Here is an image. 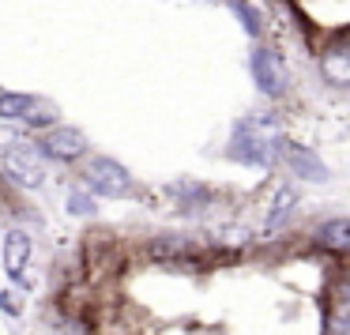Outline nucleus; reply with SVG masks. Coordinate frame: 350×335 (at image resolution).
<instances>
[{"label": "nucleus", "mask_w": 350, "mask_h": 335, "mask_svg": "<svg viewBox=\"0 0 350 335\" xmlns=\"http://www.w3.org/2000/svg\"><path fill=\"white\" fill-rule=\"evenodd\" d=\"M83 189L94 192V196H106V200H121L136 192V177L124 162L109 159V155H87L83 159Z\"/></svg>", "instance_id": "obj_1"}, {"label": "nucleus", "mask_w": 350, "mask_h": 335, "mask_svg": "<svg viewBox=\"0 0 350 335\" xmlns=\"http://www.w3.org/2000/svg\"><path fill=\"white\" fill-rule=\"evenodd\" d=\"M249 72H252V83L264 98L279 102L282 94L290 91V68L282 61V53L275 46H252L249 53Z\"/></svg>", "instance_id": "obj_2"}, {"label": "nucleus", "mask_w": 350, "mask_h": 335, "mask_svg": "<svg viewBox=\"0 0 350 335\" xmlns=\"http://www.w3.org/2000/svg\"><path fill=\"white\" fill-rule=\"evenodd\" d=\"M31 144H34V151H38L42 159L61 162V166L83 162L87 155H91V139H87L79 129H72V124H53V129H46L38 139H31Z\"/></svg>", "instance_id": "obj_3"}, {"label": "nucleus", "mask_w": 350, "mask_h": 335, "mask_svg": "<svg viewBox=\"0 0 350 335\" xmlns=\"http://www.w3.org/2000/svg\"><path fill=\"white\" fill-rule=\"evenodd\" d=\"M0 170L19 189H42L46 185V162H42V155L31 144H16L8 151H0Z\"/></svg>", "instance_id": "obj_4"}, {"label": "nucleus", "mask_w": 350, "mask_h": 335, "mask_svg": "<svg viewBox=\"0 0 350 335\" xmlns=\"http://www.w3.org/2000/svg\"><path fill=\"white\" fill-rule=\"evenodd\" d=\"M0 260H4V271L16 286H31V264H34V241L27 230H8L4 237V249H0Z\"/></svg>", "instance_id": "obj_5"}, {"label": "nucleus", "mask_w": 350, "mask_h": 335, "mask_svg": "<svg viewBox=\"0 0 350 335\" xmlns=\"http://www.w3.org/2000/svg\"><path fill=\"white\" fill-rule=\"evenodd\" d=\"M312 245L327 256H350V219L347 215H332V219L312 226Z\"/></svg>", "instance_id": "obj_6"}, {"label": "nucleus", "mask_w": 350, "mask_h": 335, "mask_svg": "<svg viewBox=\"0 0 350 335\" xmlns=\"http://www.w3.org/2000/svg\"><path fill=\"white\" fill-rule=\"evenodd\" d=\"M282 162H286V166L294 170V174L301 177V181H309V185H324V181H327V166H324V159H320L317 151H309V147H301V144H290V139H286Z\"/></svg>", "instance_id": "obj_7"}, {"label": "nucleus", "mask_w": 350, "mask_h": 335, "mask_svg": "<svg viewBox=\"0 0 350 335\" xmlns=\"http://www.w3.org/2000/svg\"><path fill=\"white\" fill-rule=\"evenodd\" d=\"M192 252V237L189 234H154L147 241V256L154 264H181Z\"/></svg>", "instance_id": "obj_8"}, {"label": "nucleus", "mask_w": 350, "mask_h": 335, "mask_svg": "<svg viewBox=\"0 0 350 335\" xmlns=\"http://www.w3.org/2000/svg\"><path fill=\"white\" fill-rule=\"evenodd\" d=\"M320 72H324L327 83L335 87H350V49L327 42V49L320 53Z\"/></svg>", "instance_id": "obj_9"}, {"label": "nucleus", "mask_w": 350, "mask_h": 335, "mask_svg": "<svg viewBox=\"0 0 350 335\" xmlns=\"http://www.w3.org/2000/svg\"><path fill=\"white\" fill-rule=\"evenodd\" d=\"M297 204H301V196H297L294 185H279V189L271 192V207H267V230L286 226V222L294 219Z\"/></svg>", "instance_id": "obj_10"}, {"label": "nucleus", "mask_w": 350, "mask_h": 335, "mask_svg": "<svg viewBox=\"0 0 350 335\" xmlns=\"http://www.w3.org/2000/svg\"><path fill=\"white\" fill-rule=\"evenodd\" d=\"M34 109H42V98H38V94L0 91V121H27Z\"/></svg>", "instance_id": "obj_11"}, {"label": "nucleus", "mask_w": 350, "mask_h": 335, "mask_svg": "<svg viewBox=\"0 0 350 335\" xmlns=\"http://www.w3.org/2000/svg\"><path fill=\"white\" fill-rule=\"evenodd\" d=\"M170 196L177 200L181 211H200L204 204H211V189L200 181H170Z\"/></svg>", "instance_id": "obj_12"}, {"label": "nucleus", "mask_w": 350, "mask_h": 335, "mask_svg": "<svg viewBox=\"0 0 350 335\" xmlns=\"http://www.w3.org/2000/svg\"><path fill=\"white\" fill-rule=\"evenodd\" d=\"M226 4H230V12L245 23V34H249V38H260V34H264V16L252 8L249 0H226Z\"/></svg>", "instance_id": "obj_13"}, {"label": "nucleus", "mask_w": 350, "mask_h": 335, "mask_svg": "<svg viewBox=\"0 0 350 335\" xmlns=\"http://www.w3.org/2000/svg\"><path fill=\"white\" fill-rule=\"evenodd\" d=\"M68 211L72 215H79V219H87V215H94L98 211V204H94V192H72L68 196Z\"/></svg>", "instance_id": "obj_14"}, {"label": "nucleus", "mask_w": 350, "mask_h": 335, "mask_svg": "<svg viewBox=\"0 0 350 335\" xmlns=\"http://www.w3.org/2000/svg\"><path fill=\"white\" fill-rule=\"evenodd\" d=\"M0 309L8 312V317H19V297H16V290H0Z\"/></svg>", "instance_id": "obj_15"}]
</instances>
